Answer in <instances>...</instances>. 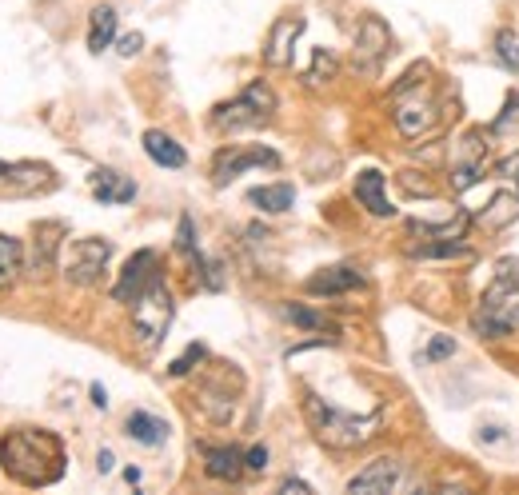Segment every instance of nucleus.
<instances>
[{"instance_id": "nucleus-33", "label": "nucleus", "mask_w": 519, "mask_h": 495, "mask_svg": "<svg viewBox=\"0 0 519 495\" xmlns=\"http://www.w3.org/2000/svg\"><path fill=\"white\" fill-rule=\"evenodd\" d=\"M140 48H144V36H140V33H128V36H120V48H116V53H120V56H136Z\"/></svg>"}, {"instance_id": "nucleus-3", "label": "nucleus", "mask_w": 519, "mask_h": 495, "mask_svg": "<svg viewBox=\"0 0 519 495\" xmlns=\"http://www.w3.org/2000/svg\"><path fill=\"white\" fill-rule=\"evenodd\" d=\"M419 68H424V64H416L412 76H404V84L396 88V128H399V133H404L407 140L432 133L436 120H439L436 96L427 93V80H416Z\"/></svg>"}, {"instance_id": "nucleus-6", "label": "nucleus", "mask_w": 519, "mask_h": 495, "mask_svg": "<svg viewBox=\"0 0 519 495\" xmlns=\"http://www.w3.org/2000/svg\"><path fill=\"white\" fill-rule=\"evenodd\" d=\"M248 168H279V156L272 148H224V153H216V164H212L216 188L232 184L240 172Z\"/></svg>"}, {"instance_id": "nucleus-18", "label": "nucleus", "mask_w": 519, "mask_h": 495, "mask_svg": "<svg viewBox=\"0 0 519 495\" xmlns=\"http://www.w3.org/2000/svg\"><path fill=\"white\" fill-rule=\"evenodd\" d=\"M124 431H128V440L144 443V448H160L172 428H168V423L160 420V416H152V411H132V416H128V423H124Z\"/></svg>"}, {"instance_id": "nucleus-16", "label": "nucleus", "mask_w": 519, "mask_h": 495, "mask_svg": "<svg viewBox=\"0 0 519 495\" xmlns=\"http://www.w3.org/2000/svg\"><path fill=\"white\" fill-rule=\"evenodd\" d=\"M60 224H40L36 228V244H33V256L24 260V268L33 272V276H48L53 272V264H56V248H60Z\"/></svg>"}, {"instance_id": "nucleus-32", "label": "nucleus", "mask_w": 519, "mask_h": 495, "mask_svg": "<svg viewBox=\"0 0 519 495\" xmlns=\"http://www.w3.org/2000/svg\"><path fill=\"white\" fill-rule=\"evenodd\" d=\"M519 124V96L507 100V113L495 120V133H512V128Z\"/></svg>"}, {"instance_id": "nucleus-31", "label": "nucleus", "mask_w": 519, "mask_h": 495, "mask_svg": "<svg viewBox=\"0 0 519 495\" xmlns=\"http://www.w3.org/2000/svg\"><path fill=\"white\" fill-rule=\"evenodd\" d=\"M455 351V340L452 336H436L432 343H427V360H447Z\"/></svg>"}, {"instance_id": "nucleus-11", "label": "nucleus", "mask_w": 519, "mask_h": 495, "mask_svg": "<svg viewBox=\"0 0 519 495\" xmlns=\"http://www.w3.org/2000/svg\"><path fill=\"white\" fill-rule=\"evenodd\" d=\"M387 45H392L387 25L376 16H367L364 25H359V36H356V68H364V73L379 68V60L387 56Z\"/></svg>"}, {"instance_id": "nucleus-15", "label": "nucleus", "mask_w": 519, "mask_h": 495, "mask_svg": "<svg viewBox=\"0 0 519 495\" xmlns=\"http://www.w3.org/2000/svg\"><path fill=\"white\" fill-rule=\"evenodd\" d=\"M88 184H93V196L100 204H128V200L136 196L132 180L120 176V172H108V168H96L93 176H88Z\"/></svg>"}, {"instance_id": "nucleus-1", "label": "nucleus", "mask_w": 519, "mask_h": 495, "mask_svg": "<svg viewBox=\"0 0 519 495\" xmlns=\"http://www.w3.org/2000/svg\"><path fill=\"white\" fill-rule=\"evenodd\" d=\"M0 463L24 488H48L64 476V443L53 431L16 428L0 440Z\"/></svg>"}, {"instance_id": "nucleus-29", "label": "nucleus", "mask_w": 519, "mask_h": 495, "mask_svg": "<svg viewBox=\"0 0 519 495\" xmlns=\"http://www.w3.org/2000/svg\"><path fill=\"white\" fill-rule=\"evenodd\" d=\"M204 356H208V351H204V343H192V348H188L184 356L172 360V368H168V376H188V371H192V363H200Z\"/></svg>"}, {"instance_id": "nucleus-13", "label": "nucleus", "mask_w": 519, "mask_h": 495, "mask_svg": "<svg viewBox=\"0 0 519 495\" xmlns=\"http://www.w3.org/2000/svg\"><path fill=\"white\" fill-rule=\"evenodd\" d=\"M399 460H376V463H367L359 476H352V483H348V491L352 495H367V491H392L396 483H399Z\"/></svg>"}, {"instance_id": "nucleus-36", "label": "nucleus", "mask_w": 519, "mask_h": 495, "mask_svg": "<svg viewBox=\"0 0 519 495\" xmlns=\"http://www.w3.org/2000/svg\"><path fill=\"white\" fill-rule=\"evenodd\" d=\"M279 488H284V491H299V495H308V491H312L304 480H284V483H279Z\"/></svg>"}, {"instance_id": "nucleus-37", "label": "nucleus", "mask_w": 519, "mask_h": 495, "mask_svg": "<svg viewBox=\"0 0 519 495\" xmlns=\"http://www.w3.org/2000/svg\"><path fill=\"white\" fill-rule=\"evenodd\" d=\"M93 403H96V408H108V400H104V388H100V383H93Z\"/></svg>"}, {"instance_id": "nucleus-28", "label": "nucleus", "mask_w": 519, "mask_h": 495, "mask_svg": "<svg viewBox=\"0 0 519 495\" xmlns=\"http://www.w3.org/2000/svg\"><path fill=\"white\" fill-rule=\"evenodd\" d=\"M495 56L507 64V73H519V45L512 33H499L495 36Z\"/></svg>"}, {"instance_id": "nucleus-19", "label": "nucleus", "mask_w": 519, "mask_h": 495, "mask_svg": "<svg viewBox=\"0 0 519 495\" xmlns=\"http://www.w3.org/2000/svg\"><path fill=\"white\" fill-rule=\"evenodd\" d=\"M144 153L156 160L160 168H184L188 164V153L184 144H176L168 133H156V128H148L144 133Z\"/></svg>"}, {"instance_id": "nucleus-27", "label": "nucleus", "mask_w": 519, "mask_h": 495, "mask_svg": "<svg viewBox=\"0 0 519 495\" xmlns=\"http://www.w3.org/2000/svg\"><path fill=\"white\" fill-rule=\"evenodd\" d=\"M284 316L292 320V324H299V328H319V332H332V320H324V316H319V312H312V308L288 304V308H284Z\"/></svg>"}, {"instance_id": "nucleus-10", "label": "nucleus", "mask_w": 519, "mask_h": 495, "mask_svg": "<svg viewBox=\"0 0 519 495\" xmlns=\"http://www.w3.org/2000/svg\"><path fill=\"white\" fill-rule=\"evenodd\" d=\"M472 328H475L484 340L507 336V332L519 328V304H512L507 296H504V304H499V300H487V296H484V304H479V312L472 316Z\"/></svg>"}, {"instance_id": "nucleus-20", "label": "nucleus", "mask_w": 519, "mask_h": 495, "mask_svg": "<svg viewBox=\"0 0 519 495\" xmlns=\"http://www.w3.org/2000/svg\"><path fill=\"white\" fill-rule=\"evenodd\" d=\"M304 33V20H279V25L272 28V40H268V48H264V60L268 64H288L292 60V40Z\"/></svg>"}, {"instance_id": "nucleus-4", "label": "nucleus", "mask_w": 519, "mask_h": 495, "mask_svg": "<svg viewBox=\"0 0 519 495\" xmlns=\"http://www.w3.org/2000/svg\"><path fill=\"white\" fill-rule=\"evenodd\" d=\"M272 108H276V93L264 84V80H252V84H248L236 100H228V104H216L212 124L220 128V133H240V128L264 124V120L272 116Z\"/></svg>"}, {"instance_id": "nucleus-22", "label": "nucleus", "mask_w": 519, "mask_h": 495, "mask_svg": "<svg viewBox=\"0 0 519 495\" xmlns=\"http://www.w3.org/2000/svg\"><path fill=\"white\" fill-rule=\"evenodd\" d=\"M20 272H24V244H20L16 236L0 232V292L13 288Z\"/></svg>"}, {"instance_id": "nucleus-12", "label": "nucleus", "mask_w": 519, "mask_h": 495, "mask_svg": "<svg viewBox=\"0 0 519 495\" xmlns=\"http://www.w3.org/2000/svg\"><path fill=\"white\" fill-rule=\"evenodd\" d=\"M484 133H467L464 140H459V160H455V168H452V188L455 192H464V188H472L475 180H479V164H484Z\"/></svg>"}, {"instance_id": "nucleus-8", "label": "nucleus", "mask_w": 519, "mask_h": 495, "mask_svg": "<svg viewBox=\"0 0 519 495\" xmlns=\"http://www.w3.org/2000/svg\"><path fill=\"white\" fill-rule=\"evenodd\" d=\"M156 276H160V272H156V252L152 248L132 252V256H128V264H124V272H120L116 288H113V300H120V304H132V300L148 284H152Z\"/></svg>"}, {"instance_id": "nucleus-38", "label": "nucleus", "mask_w": 519, "mask_h": 495, "mask_svg": "<svg viewBox=\"0 0 519 495\" xmlns=\"http://www.w3.org/2000/svg\"><path fill=\"white\" fill-rule=\"evenodd\" d=\"M113 451H100V471H113Z\"/></svg>"}, {"instance_id": "nucleus-17", "label": "nucleus", "mask_w": 519, "mask_h": 495, "mask_svg": "<svg viewBox=\"0 0 519 495\" xmlns=\"http://www.w3.org/2000/svg\"><path fill=\"white\" fill-rule=\"evenodd\" d=\"M364 284V276H359L356 268H324V272H316L312 280H308V292H316V296H336V292H352Z\"/></svg>"}, {"instance_id": "nucleus-25", "label": "nucleus", "mask_w": 519, "mask_h": 495, "mask_svg": "<svg viewBox=\"0 0 519 495\" xmlns=\"http://www.w3.org/2000/svg\"><path fill=\"white\" fill-rule=\"evenodd\" d=\"M515 216H519V192H504V196H495L492 204H487V212H479L475 224L499 228V224H512Z\"/></svg>"}, {"instance_id": "nucleus-9", "label": "nucleus", "mask_w": 519, "mask_h": 495, "mask_svg": "<svg viewBox=\"0 0 519 495\" xmlns=\"http://www.w3.org/2000/svg\"><path fill=\"white\" fill-rule=\"evenodd\" d=\"M53 184H56V172L48 164H36V160L5 164V160H0V188L16 192V196H33V192H44Z\"/></svg>"}, {"instance_id": "nucleus-14", "label": "nucleus", "mask_w": 519, "mask_h": 495, "mask_svg": "<svg viewBox=\"0 0 519 495\" xmlns=\"http://www.w3.org/2000/svg\"><path fill=\"white\" fill-rule=\"evenodd\" d=\"M356 200L372 212V216H392V212H396L392 200L384 196V172H379V168H364L356 176Z\"/></svg>"}, {"instance_id": "nucleus-7", "label": "nucleus", "mask_w": 519, "mask_h": 495, "mask_svg": "<svg viewBox=\"0 0 519 495\" xmlns=\"http://www.w3.org/2000/svg\"><path fill=\"white\" fill-rule=\"evenodd\" d=\"M108 256H113V244H108V240H100V236L76 240L73 260H68V280H73V284H80V288L96 284L100 272L108 268Z\"/></svg>"}, {"instance_id": "nucleus-34", "label": "nucleus", "mask_w": 519, "mask_h": 495, "mask_svg": "<svg viewBox=\"0 0 519 495\" xmlns=\"http://www.w3.org/2000/svg\"><path fill=\"white\" fill-rule=\"evenodd\" d=\"M244 468H252V471H264L268 468V448H252L244 456Z\"/></svg>"}, {"instance_id": "nucleus-24", "label": "nucleus", "mask_w": 519, "mask_h": 495, "mask_svg": "<svg viewBox=\"0 0 519 495\" xmlns=\"http://www.w3.org/2000/svg\"><path fill=\"white\" fill-rule=\"evenodd\" d=\"M248 200L260 208V212H288L292 208V200H296V192H292V184H268V188H252L248 192Z\"/></svg>"}, {"instance_id": "nucleus-21", "label": "nucleus", "mask_w": 519, "mask_h": 495, "mask_svg": "<svg viewBox=\"0 0 519 495\" xmlns=\"http://www.w3.org/2000/svg\"><path fill=\"white\" fill-rule=\"evenodd\" d=\"M208 476L216 480H240L244 476V451L240 448H204Z\"/></svg>"}, {"instance_id": "nucleus-30", "label": "nucleus", "mask_w": 519, "mask_h": 495, "mask_svg": "<svg viewBox=\"0 0 519 495\" xmlns=\"http://www.w3.org/2000/svg\"><path fill=\"white\" fill-rule=\"evenodd\" d=\"M467 244H444V240H439V244H424V248H416V256H467Z\"/></svg>"}, {"instance_id": "nucleus-2", "label": "nucleus", "mask_w": 519, "mask_h": 495, "mask_svg": "<svg viewBox=\"0 0 519 495\" xmlns=\"http://www.w3.org/2000/svg\"><path fill=\"white\" fill-rule=\"evenodd\" d=\"M308 420H312L316 436L328 443V448H359L376 436L379 416H348V411L328 408L319 396H308Z\"/></svg>"}, {"instance_id": "nucleus-23", "label": "nucleus", "mask_w": 519, "mask_h": 495, "mask_svg": "<svg viewBox=\"0 0 519 495\" xmlns=\"http://www.w3.org/2000/svg\"><path fill=\"white\" fill-rule=\"evenodd\" d=\"M116 36V8L100 5L93 13V28H88V53H104Z\"/></svg>"}, {"instance_id": "nucleus-5", "label": "nucleus", "mask_w": 519, "mask_h": 495, "mask_svg": "<svg viewBox=\"0 0 519 495\" xmlns=\"http://www.w3.org/2000/svg\"><path fill=\"white\" fill-rule=\"evenodd\" d=\"M172 296H168L164 288V276H156L152 284H148L140 296L132 300V324H136V340L144 343L148 351L160 348V340H164L168 324H172Z\"/></svg>"}, {"instance_id": "nucleus-26", "label": "nucleus", "mask_w": 519, "mask_h": 495, "mask_svg": "<svg viewBox=\"0 0 519 495\" xmlns=\"http://www.w3.org/2000/svg\"><path fill=\"white\" fill-rule=\"evenodd\" d=\"M515 292H519V256H504L495 264V280H492V288H487V300L515 296Z\"/></svg>"}, {"instance_id": "nucleus-35", "label": "nucleus", "mask_w": 519, "mask_h": 495, "mask_svg": "<svg viewBox=\"0 0 519 495\" xmlns=\"http://www.w3.org/2000/svg\"><path fill=\"white\" fill-rule=\"evenodd\" d=\"M499 176L519 180V153H515V156H507V160H499Z\"/></svg>"}]
</instances>
